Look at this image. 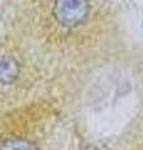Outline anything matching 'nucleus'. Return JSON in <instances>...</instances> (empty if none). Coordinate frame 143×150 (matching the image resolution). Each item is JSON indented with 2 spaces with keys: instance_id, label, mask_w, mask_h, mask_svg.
<instances>
[{
  "instance_id": "3",
  "label": "nucleus",
  "mask_w": 143,
  "mask_h": 150,
  "mask_svg": "<svg viewBox=\"0 0 143 150\" xmlns=\"http://www.w3.org/2000/svg\"><path fill=\"white\" fill-rule=\"evenodd\" d=\"M0 150H39L33 143L22 139H11L4 143Z\"/></svg>"
},
{
  "instance_id": "2",
  "label": "nucleus",
  "mask_w": 143,
  "mask_h": 150,
  "mask_svg": "<svg viewBox=\"0 0 143 150\" xmlns=\"http://www.w3.org/2000/svg\"><path fill=\"white\" fill-rule=\"evenodd\" d=\"M17 75V65L13 60H0V83H11Z\"/></svg>"
},
{
  "instance_id": "1",
  "label": "nucleus",
  "mask_w": 143,
  "mask_h": 150,
  "mask_svg": "<svg viewBox=\"0 0 143 150\" xmlns=\"http://www.w3.org/2000/svg\"><path fill=\"white\" fill-rule=\"evenodd\" d=\"M90 10L89 0H55L52 6L54 18L60 25L73 28L82 24Z\"/></svg>"
}]
</instances>
